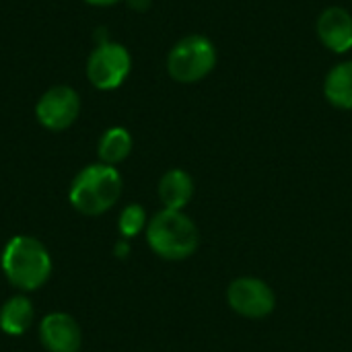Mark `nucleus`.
<instances>
[{"instance_id": "1", "label": "nucleus", "mask_w": 352, "mask_h": 352, "mask_svg": "<svg viewBox=\"0 0 352 352\" xmlns=\"http://www.w3.org/2000/svg\"><path fill=\"white\" fill-rule=\"evenodd\" d=\"M124 190L122 175L116 167L93 163L80 169L70 184V204L85 217H99L111 210Z\"/></svg>"}, {"instance_id": "2", "label": "nucleus", "mask_w": 352, "mask_h": 352, "mask_svg": "<svg viewBox=\"0 0 352 352\" xmlns=\"http://www.w3.org/2000/svg\"><path fill=\"white\" fill-rule=\"evenodd\" d=\"M2 272L12 287L23 293H31L50 280L52 256L39 239L16 235L4 245Z\"/></svg>"}, {"instance_id": "3", "label": "nucleus", "mask_w": 352, "mask_h": 352, "mask_svg": "<svg viewBox=\"0 0 352 352\" xmlns=\"http://www.w3.org/2000/svg\"><path fill=\"white\" fill-rule=\"evenodd\" d=\"M148 248L163 260L179 262L196 254L200 233L184 210H159L146 225Z\"/></svg>"}, {"instance_id": "4", "label": "nucleus", "mask_w": 352, "mask_h": 352, "mask_svg": "<svg viewBox=\"0 0 352 352\" xmlns=\"http://www.w3.org/2000/svg\"><path fill=\"white\" fill-rule=\"evenodd\" d=\"M219 54L214 43L204 35H188L179 39L167 56V72L175 82L194 85L204 80L217 66Z\"/></svg>"}, {"instance_id": "5", "label": "nucleus", "mask_w": 352, "mask_h": 352, "mask_svg": "<svg viewBox=\"0 0 352 352\" xmlns=\"http://www.w3.org/2000/svg\"><path fill=\"white\" fill-rule=\"evenodd\" d=\"M132 70V56L118 41L97 43L87 60V78L99 91H113L124 85Z\"/></svg>"}, {"instance_id": "6", "label": "nucleus", "mask_w": 352, "mask_h": 352, "mask_svg": "<svg viewBox=\"0 0 352 352\" xmlns=\"http://www.w3.org/2000/svg\"><path fill=\"white\" fill-rule=\"evenodd\" d=\"M229 307L245 320H264L276 307V295L260 278L241 276L227 287Z\"/></svg>"}, {"instance_id": "7", "label": "nucleus", "mask_w": 352, "mask_h": 352, "mask_svg": "<svg viewBox=\"0 0 352 352\" xmlns=\"http://www.w3.org/2000/svg\"><path fill=\"white\" fill-rule=\"evenodd\" d=\"M78 113L80 97L68 85H56L47 89L35 103V118L50 132H62L70 128Z\"/></svg>"}, {"instance_id": "8", "label": "nucleus", "mask_w": 352, "mask_h": 352, "mask_svg": "<svg viewBox=\"0 0 352 352\" xmlns=\"http://www.w3.org/2000/svg\"><path fill=\"white\" fill-rule=\"evenodd\" d=\"M39 340L47 352H78L82 346V330L70 314L54 311L41 320Z\"/></svg>"}, {"instance_id": "9", "label": "nucleus", "mask_w": 352, "mask_h": 352, "mask_svg": "<svg viewBox=\"0 0 352 352\" xmlns=\"http://www.w3.org/2000/svg\"><path fill=\"white\" fill-rule=\"evenodd\" d=\"M318 37L324 47L334 54H346L352 50V14L342 6H328L316 25Z\"/></svg>"}, {"instance_id": "10", "label": "nucleus", "mask_w": 352, "mask_h": 352, "mask_svg": "<svg viewBox=\"0 0 352 352\" xmlns=\"http://www.w3.org/2000/svg\"><path fill=\"white\" fill-rule=\"evenodd\" d=\"M194 196V179L184 169H169L159 182V200L163 208L184 210Z\"/></svg>"}, {"instance_id": "11", "label": "nucleus", "mask_w": 352, "mask_h": 352, "mask_svg": "<svg viewBox=\"0 0 352 352\" xmlns=\"http://www.w3.org/2000/svg\"><path fill=\"white\" fill-rule=\"evenodd\" d=\"M324 97L336 109H352V60L330 68L324 78Z\"/></svg>"}, {"instance_id": "12", "label": "nucleus", "mask_w": 352, "mask_h": 352, "mask_svg": "<svg viewBox=\"0 0 352 352\" xmlns=\"http://www.w3.org/2000/svg\"><path fill=\"white\" fill-rule=\"evenodd\" d=\"M33 305L25 295L10 297L0 307V330L8 336H23L33 324Z\"/></svg>"}, {"instance_id": "13", "label": "nucleus", "mask_w": 352, "mask_h": 352, "mask_svg": "<svg viewBox=\"0 0 352 352\" xmlns=\"http://www.w3.org/2000/svg\"><path fill=\"white\" fill-rule=\"evenodd\" d=\"M130 153H132V136L126 128L113 126L101 134L99 144H97L99 163L116 167L118 163L126 161Z\"/></svg>"}, {"instance_id": "14", "label": "nucleus", "mask_w": 352, "mask_h": 352, "mask_svg": "<svg viewBox=\"0 0 352 352\" xmlns=\"http://www.w3.org/2000/svg\"><path fill=\"white\" fill-rule=\"evenodd\" d=\"M146 227V210L140 204H128L118 219V229L124 239L136 237Z\"/></svg>"}, {"instance_id": "15", "label": "nucleus", "mask_w": 352, "mask_h": 352, "mask_svg": "<svg viewBox=\"0 0 352 352\" xmlns=\"http://www.w3.org/2000/svg\"><path fill=\"white\" fill-rule=\"evenodd\" d=\"M132 10H136V12H144V10H148L151 8V4H153V0H124Z\"/></svg>"}, {"instance_id": "16", "label": "nucleus", "mask_w": 352, "mask_h": 352, "mask_svg": "<svg viewBox=\"0 0 352 352\" xmlns=\"http://www.w3.org/2000/svg\"><path fill=\"white\" fill-rule=\"evenodd\" d=\"M85 2L91 4V6H113V4H118L122 0H85Z\"/></svg>"}, {"instance_id": "17", "label": "nucleus", "mask_w": 352, "mask_h": 352, "mask_svg": "<svg viewBox=\"0 0 352 352\" xmlns=\"http://www.w3.org/2000/svg\"><path fill=\"white\" fill-rule=\"evenodd\" d=\"M116 252H118V256H126L128 254V245L126 243H118Z\"/></svg>"}]
</instances>
